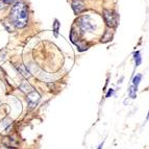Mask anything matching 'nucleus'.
Returning <instances> with one entry per match:
<instances>
[{
	"mask_svg": "<svg viewBox=\"0 0 149 149\" xmlns=\"http://www.w3.org/2000/svg\"><path fill=\"white\" fill-rule=\"evenodd\" d=\"M102 146H103V142H102L101 144L99 145V147H98V149H101V147H102Z\"/></svg>",
	"mask_w": 149,
	"mask_h": 149,
	"instance_id": "obj_15",
	"label": "nucleus"
},
{
	"mask_svg": "<svg viewBox=\"0 0 149 149\" xmlns=\"http://www.w3.org/2000/svg\"><path fill=\"white\" fill-rule=\"evenodd\" d=\"M103 18H104L107 26H109V27H116V26H117L118 15L116 13L112 12V10H105L104 12H103Z\"/></svg>",
	"mask_w": 149,
	"mask_h": 149,
	"instance_id": "obj_3",
	"label": "nucleus"
},
{
	"mask_svg": "<svg viewBox=\"0 0 149 149\" xmlns=\"http://www.w3.org/2000/svg\"><path fill=\"white\" fill-rule=\"evenodd\" d=\"M6 149H14V148H10V147H8V148H6Z\"/></svg>",
	"mask_w": 149,
	"mask_h": 149,
	"instance_id": "obj_16",
	"label": "nucleus"
},
{
	"mask_svg": "<svg viewBox=\"0 0 149 149\" xmlns=\"http://www.w3.org/2000/svg\"><path fill=\"white\" fill-rule=\"evenodd\" d=\"M15 0H3V2L6 3V4H10V3H13Z\"/></svg>",
	"mask_w": 149,
	"mask_h": 149,
	"instance_id": "obj_13",
	"label": "nucleus"
},
{
	"mask_svg": "<svg viewBox=\"0 0 149 149\" xmlns=\"http://www.w3.org/2000/svg\"><path fill=\"white\" fill-rule=\"evenodd\" d=\"M134 64H136V68L139 67L140 65H141V63H142L141 52H140V51H137V52H134Z\"/></svg>",
	"mask_w": 149,
	"mask_h": 149,
	"instance_id": "obj_7",
	"label": "nucleus"
},
{
	"mask_svg": "<svg viewBox=\"0 0 149 149\" xmlns=\"http://www.w3.org/2000/svg\"><path fill=\"white\" fill-rule=\"evenodd\" d=\"M40 94L37 92V91H31V92L28 93L27 95V103L29 109H33L36 105L38 104V102L40 101Z\"/></svg>",
	"mask_w": 149,
	"mask_h": 149,
	"instance_id": "obj_4",
	"label": "nucleus"
},
{
	"mask_svg": "<svg viewBox=\"0 0 149 149\" xmlns=\"http://www.w3.org/2000/svg\"><path fill=\"white\" fill-rule=\"evenodd\" d=\"M58 29H60V23H58V21H57V20H55L54 21V25H53V31H54L55 36H57Z\"/></svg>",
	"mask_w": 149,
	"mask_h": 149,
	"instance_id": "obj_11",
	"label": "nucleus"
},
{
	"mask_svg": "<svg viewBox=\"0 0 149 149\" xmlns=\"http://www.w3.org/2000/svg\"><path fill=\"white\" fill-rule=\"evenodd\" d=\"M10 19L17 28H23L28 22V12L23 2H17L10 10Z\"/></svg>",
	"mask_w": 149,
	"mask_h": 149,
	"instance_id": "obj_1",
	"label": "nucleus"
},
{
	"mask_svg": "<svg viewBox=\"0 0 149 149\" xmlns=\"http://www.w3.org/2000/svg\"><path fill=\"white\" fill-rule=\"evenodd\" d=\"M78 23H79V27L82 31L93 32L95 30V23H93L90 16H84V17H81L78 20Z\"/></svg>",
	"mask_w": 149,
	"mask_h": 149,
	"instance_id": "obj_2",
	"label": "nucleus"
},
{
	"mask_svg": "<svg viewBox=\"0 0 149 149\" xmlns=\"http://www.w3.org/2000/svg\"><path fill=\"white\" fill-rule=\"evenodd\" d=\"M20 89L22 90L23 92H27V93H29V92H31V91H33V89H32L31 86H30L29 84H27L26 81L23 82L22 85L20 86Z\"/></svg>",
	"mask_w": 149,
	"mask_h": 149,
	"instance_id": "obj_8",
	"label": "nucleus"
},
{
	"mask_svg": "<svg viewBox=\"0 0 149 149\" xmlns=\"http://www.w3.org/2000/svg\"><path fill=\"white\" fill-rule=\"evenodd\" d=\"M18 70H19V71H20V72L22 73V75L24 77H29L30 76L29 72H28L27 70L25 69V67L23 66V65H19V67H18Z\"/></svg>",
	"mask_w": 149,
	"mask_h": 149,
	"instance_id": "obj_9",
	"label": "nucleus"
},
{
	"mask_svg": "<svg viewBox=\"0 0 149 149\" xmlns=\"http://www.w3.org/2000/svg\"><path fill=\"white\" fill-rule=\"evenodd\" d=\"M141 79H142V75L141 74H137L136 76L134 77V79H132V86H134L136 88H138V86H139Z\"/></svg>",
	"mask_w": 149,
	"mask_h": 149,
	"instance_id": "obj_10",
	"label": "nucleus"
},
{
	"mask_svg": "<svg viewBox=\"0 0 149 149\" xmlns=\"http://www.w3.org/2000/svg\"><path fill=\"white\" fill-rule=\"evenodd\" d=\"M72 8L75 14H80L85 10V3L82 0H74L72 2Z\"/></svg>",
	"mask_w": 149,
	"mask_h": 149,
	"instance_id": "obj_5",
	"label": "nucleus"
},
{
	"mask_svg": "<svg viewBox=\"0 0 149 149\" xmlns=\"http://www.w3.org/2000/svg\"><path fill=\"white\" fill-rule=\"evenodd\" d=\"M137 90L138 88H136L134 86H130L128 89V95L130 99H136L137 98Z\"/></svg>",
	"mask_w": 149,
	"mask_h": 149,
	"instance_id": "obj_6",
	"label": "nucleus"
},
{
	"mask_svg": "<svg viewBox=\"0 0 149 149\" xmlns=\"http://www.w3.org/2000/svg\"><path fill=\"white\" fill-rule=\"evenodd\" d=\"M113 94H114V90H113V89H109V92H107V98H109V97H111Z\"/></svg>",
	"mask_w": 149,
	"mask_h": 149,
	"instance_id": "obj_12",
	"label": "nucleus"
},
{
	"mask_svg": "<svg viewBox=\"0 0 149 149\" xmlns=\"http://www.w3.org/2000/svg\"><path fill=\"white\" fill-rule=\"evenodd\" d=\"M3 8H4V3H3L1 0H0V10H2Z\"/></svg>",
	"mask_w": 149,
	"mask_h": 149,
	"instance_id": "obj_14",
	"label": "nucleus"
}]
</instances>
